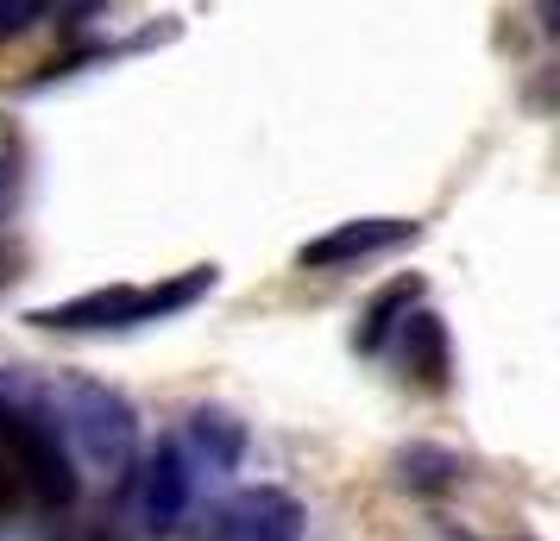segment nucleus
Returning a JSON list of instances; mask_svg holds the SVG:
<instances>
[{
  "mask_svg": "<svg viewBox=\"0 0 560 541\" xmlns=\"http://www.w3.org/2000/svg\"><path fill=\"white\" fill-rule=\"evenodd\" d=\"M63 428L77 440V454L107 479H127L139 460V415L120 390L95 385V378H70L63 385Z\"/></svg>",
  "mask_w": 560,
  "mask_h": 541,
  "instance_id": "2",
  "label": "nucleus"
},
{
  "mask_svg": "<svg viewBox=\"0 0 560 541\" xmlns=\"http://www.w3.org/2000/svg\"><path fill=\"white\" fill-rule=\"evenodd\" d=\"M196 497V472L177 454V440H158L145 460H132V510L152 536H171Z\"/></svg>",
  "mask_w": 560,
  "mask_h": 541,
  "instance_id": "3",
  "label": "nucleus"
},
{
  "mask_svg": "<svg viewBox=\"0 0 560 541\" xmlns=\"http://www.w3.org/2000/svg\"><path fill=\"white\" fill-rule=\"evenodd\" d=\"M416 296H422V278H397V284H384L372 303H365V315H359V353H378L384 340L397 334V321H404L409 309H416Z\"/></svg>",
  "mask_w": 560,
  "mask_h": 541,
  "instance_id": "8",
  "label": "nucleus"
},
{
  "mask_svg": "<svg viewBox=\"0 0 560 541\" xmlns=\"http://www.w3.org/2000/svg\"><path fill=\"white\" fill-rule=\"evenodd\" d=\"M214 290V264H189L164 284H102L82 290L70 303H51V309H32L38 328H57V334H102V328H139V321H164V315H183L189 303H202Z\"/></svg>",
  "mask_w": 560,
  "mask_h": 541,
  "instance_id": "1",
  "label": "nucleus"
},
{
  "mask_svg": "<svg viewBox=\"0 0 560 541\" xmlns=\"http://www.w3.org/2000/svg\"><path fill=\"white\" fill-rule=\"evenodd\" d=\"M171 440H177V454L189 460L196 479H202V472H208V479H214V472H233L240 454H246V428H240L228 410H196V415H189V428L171 435Z\"/></svg>",
  "mask_w": 560,
  "mask_h": 541,
  "instance_id": "6",
  "label": "nucleus"
},
{
  "mask_svg": "<svg viewBox=\"0 0 560 541\" xmlns=\"http://www.w3.org/2000/svg\"><path fill=\"white\" fill-rule=\"evenodd\" d=\"M397 346H404V372L422 390H441L454 372V346H447V321L434 309H409L397 321Z\"/></svg>",
  "mask_w": 560,
  "mask_h": 541,
  "instance_id": "7",
  "label": "nucleus"
},
{
  "mask_svg": "<svg viewBox=\"0 0 560 541\" xmlns=\"http://www.w3.org/2000/svg\"><path fill=\"white\" fill-rule=\"evenodd\" d=\"M51 7L57 0H0V45H13V38H26L32 26H45Z\"/></svg>",
  "mask_w": 560,
  "mask_h": 541,
  "instance_id": "9",
  "label": "nucleus"
},
{
  "mask_svg": "<svg viewBox=\"0 0 560 541\" xmlns=\"http://www.w3.org/2000/svg\"><path fill=\"white\" fill-rule=\"evenodd\" d=\"M404 239H416V221H404V214H359V221L328 227L322 239H303L296 264H303V271H340V264L390 252V246H404Z\"/></svg>",
  "mask_w": 560,
  "mask_h": 541,
  "instance_id": "4",
  "label": "nucleus"
},
{
  "mask_svg": "<svg viewBox=\"0 0 560 541\" xmlns=\"http://www.w3.org/2000/svg\"><path fill=\"white\" fill-rule=\"evenodd\" d=\"M296 536H303V510L271 485L240 491L214 522V541H296Z\"/></svg>",
  "mask_w": 560,
  "mask_h": 541,
  "instance_id": "5",
  "label": "nucleus"
},
{
  "mask_svg": "<svg viewBox=\"0 0 560 541\" xmlns=\"http://www.w3.org/2000/svg\"><path fill=\"white\" fill-rule=\"evenodd\" d=\"M7 202H13V157H0V221H7Z\"/></svg>",
  "mask_w": 560,
  "mask_h": 541,
  "instance_id": "10",
  "label": "nucleus"
}]
</instances>
